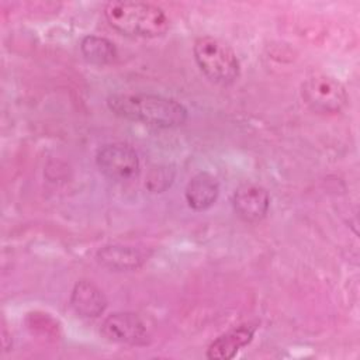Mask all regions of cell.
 Listing matches in <instances>:
<instances>
[{
    "label": "cell",
    "mask_w": 360,
    "mask_h": 360,
    "mask_svg": "<svg viewBox=\"0 0 360 360\" xmlns=\"http://www.w3.org/2000/svg\"><path fill=\"white\" fill-rule=\"evenodd\" d=\"M257 322H245L231 328L211 342L207 349V357L211 360H229L248 346L257 329Z\"/></svg>",
    "instance_id": "obj_8"
},
{
    "label": "cell",
    "mask_w": 360,
    "mask_h": 360,
    "mask_svg": "<svg viewBox=\"0 0 360 360\" xmlns=\"http://www.w3.org/2000/svg\"><path fill=\"white\" fill-rule=\"evenodd\" d=\"M104 15L115 31L127 37H162L170 25L160 7L143 1H110L104 7Z\"/></svg>",
    "instance_id": "obj_2"
},
{
    "label": "cell",
    "mask_w": 360,
    "mask_h": 360,
    "mask_svg": "<svg viewBox=\"0 0 360 360\" xmlns=\"http://www.w3.org/2000/svg\"><path fill=\"white\" fill-rule=\"evenodd\" d=\"M98 170L114 181H129L139 173V158L135 149L124 142L101 146L96 155Z\"/></svg>",
    "instance_id": "obj_5"
},
{
    "label": "cell",
    "mask_w": 360,
    "mask_h": 360,
    "mask_svg": "<svg viewBox=\"0 0 360 360\" xmlns=\"http://www.w3.org/2000/svg\"><path fill=\"white\" fill-rule=\"evenodd\" d=\"M97 262L114 271H131L139 269L149 257V253L132 245L112 243L98 249Z\"/></svg>",
    "instance_id": "obj_9"
},
{
    "label": "cell",
    "mask_w": 360,
    "mask_h": 360,
    "mask_svg": "<svg viewBox=\"0 0 360 360\" xmlns=\"http://www.w3.org/2000/svg\"><path fill=\"white\" fill-rule=\"evenodd\" d=\"M107 105L118 117L160 129L180 127L187 120V110L181 103L158 94H111L107 98Z\"/></svg>",
    "instance_id": "obj_1"
},
{
    "label": "cell",
    "mask_w": 360,
    "mask_h": 360,
    "mask_svg": "<svg viewBox=\"0 0 360 360\" xmlns=\"http://www.w3.org/2000/svg\"><path fill=\"white\" fill-rule=\"evenodd\" d=\"M101 335L108 342L124 345H145L148 329L139 315L134 312H114L108 315L100 328Z\"/></svg>",
    "instance_id": "obj_6"
},
{
    "label": "cell",
    "mask_w": 360,
    "mask_h": 360,
    "mask_svg": "<svg viewBox=\"0 0 360 360\" xmlns=\"http://www.w3.org/2000/svg\"><path fill=\"white\" fill-rule=\"evenodd\" d=\"M304 103L318 114H336L347 103V93L335 77L314 72L301 84Z\"/></svg>",
    "instance_id": "obj_4"
},
{
    "label": "cell",
    "mask_w": 360,
    "mask_h": 360,
    "mask_svg": "<svg viewBox=\"0 0 360 360\" xmlns=\"http://www.w3.org/2000/svg\"><path fill=\"white\" fill-rule=\"evenodd\" d=\"M218 194L219 184L217 179L207 172H200L191 177L184 193L188 207L194 211L208 210L217 201Z\"/></svg>",
    "instance_id": "obj_11"
},
{
    "label": "cell",
    "mask_w": 360,
    "mask_h": 360,
    "mask_svg": "<svg viewBox=\"0 0 360 360\" xmlns=\"http://www.w3.org/2000/svg\"><path fill=\"white\" fill-rule=\"evenodd\" d=\"M70 307L80 318L93 319L105 311L107 300L96 284L89 280H80L72 290Z\"/></svg>",
    "instance_id": "obj_10"
},
{
    "label": "cell",
    "mask_w": 360,
    "mask_h": 360,
    "mask_svg": "<svg viewBox=\"0 0 360 360\" xmlns=\"http://www.w3.org/2000/svg\"><path fill=\"white\" fill-rule=\"evenodd\" d=\"M232 204L240 219L255 224L266 217L270 207V195L264 187L245 183L235 190Z\"/></svg>",
    "instance_id": "obj_7"
},
{
    "label": "cell",
    "mask_w": 360,
    "mask_h": 360,
    "mask_svg": "<svg viewBox=\"0 0 360 360\" xmlns=\"http://www.w3.org/2000/svg\"><path fill=\"white\" fill-rule=\"evenodd\" d=\"M80 51L84 59L94 65H108L117 58L115 45L110 39L97 35L84 37L80 42Z\"/></svg>",
    "instance_id": "obj_12"
},
{
    "label": "cell",
    "mask_w": 360,
    "mask_h": 360,
    "mask_svg": "<svg viewBox=\"0 0 360 360\" xmlns=\"http://www.w3.org/2000/svg\"><path fill=\"white\" fill-rule=\"evenodd\" d=\"M193 53L200 70L212 83L229 86L238 80L240 63L235 51L226 42L204 35L195 39Z\"/></svg>",
    "instance_id": "obj_3"
}]
</instances>
